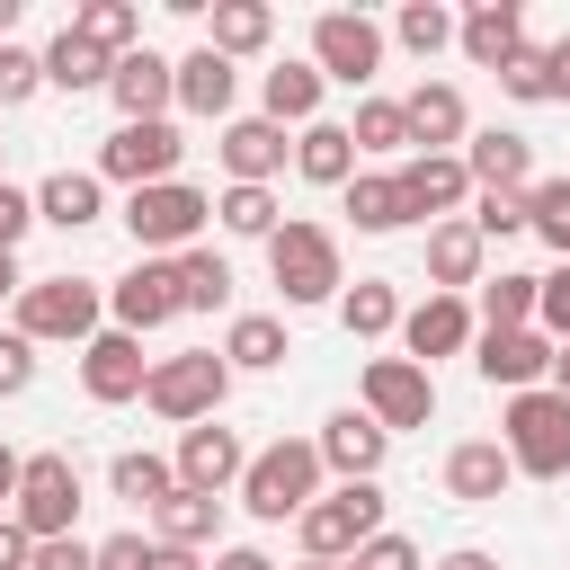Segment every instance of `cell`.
Returning a JSON list of instances; mask_svg holds the SVG:
<instances>
[{
    "instance_id": "1",
    "label": "cell",
    "mask_w": 570,
    "mask_h": 570,
    "mask_svg": "<svg viewBox=\"0 0 570 570\" xmlns=\"http://www.w3.org/2000/svg\"><path fill=\"white\" fill-rule=\"evenodd\" d=\"M9 312H18L9 330L36 338V347H45V338L89 347V338L107 330V285H98V276H71V267H62V276H27V294H18Z\"/></svg>"
},
{
    "instance_id": "2",
    "label": "cell",
    "mask_w": 570,
    "mask_h": 570,
    "mask_svg": "<svg viewBox=\"0 0 570 570\" xmlns=\"http://www.w3.org/2000/svg\"><path fill=\"white\" fill-rule=\"evenodd\" d=\"M223 401H232V365H223V347L151 356V383H142V410H151V419H169V428H205V419H223Z\"/></svg>"
},
{
    "instance_id": "3",
    "label": "cell",
    "mask_w": 570,
    "mask_h": 570,
    "mask_svg": "<svg viewBox=\"0 0 570 570\" xmlns=\"http://www.w3.org/2000/svg\"><path fill=\"white\" fill-rule=\"evenodd\" d=\"M321 445L312 436H276V445H258L249 454V472H240V508L258 517V525H285V517H303L312 499H321Z\"/></svg>"
},
{
    "instance_id": "4",
    "label": "cell",
    "mask_w": 570,
    "mask_h": 570,
    "mask_svg": "<svg viewBox=\"0 0 570 570\" xmlns=\"http://www.w3.org/2000/svg\"><path fill=\"white\" fill-rule=\"evenodd\" d=\"M214 223V196L187 187V178H160V187H134L125 196V232H134V258H187Z\"/></svg>"
},
{
    "instance_id": "5",
    "label": "cell",
    "mask_w": 570,
    "mask_h": 570,
    "mask_svg": "<svg viewBox=\"0 0 570 570\" xmlns=\"http://www.w3.org/2000/svg\"><path fill=\"white\" fill-rule=\"evenodd\" d=\"M267 285H276L285 303H338V294H347L338 232H330V223L285 214V223H276V240H267Z\"/></svg>"
},
{
    "instance_id": "6",
    "label": "cell",
    "mask_w": 570,
    "mask_h": 570,
    "mask_svg": "<svg viewBox=\"0 0 570 570\" xmlns=\"http://www.w3.org/2000/svg\"><path fill=\"white\" fill-rule=\"evenodd\" d=\"M499 445H508V463H517L525 481H561V472H570V401H561L552 383H543V392H508Z\"/></svg>"
},
{
    "instance_id": "7",
    "label": "cell",
    "mask_w": 570,
    "mask_h": 570,
    "mask_svg": "<svg viewBox=\"0 0 570 570\" xmlns=\"http://www.w3.org/2000/svg\"><path fill=\"white\" fill-rule=\"evenodd\" d=\"M294 534H303V561H356L383 534V490L374 481H338L294 517Z\"/></svg>"
},
{
    "instance_id": "8",
    "label": "cell",
    "mask_w": 570,
    "mask_h": 570,
    "mask_svg": "<svg viewBox=\"0 0 570 570\" xmlns=\"http://www.w3.org/2000/svg\"><path fill=\"white\" fill-rule=\"evenodd\" d=\"M312 71L338 80V89H365L383 71V27L365 9H321L312 18Z\"/></svg>"
},
{
    "instance_id": "9",
    "label": "cell",
    "mask_w": 570,
    "mask_h": 570,
    "mask_svg": "<svg viewBox=\"0 0 570 570\" xmlns=\"http://www.w3.org/2000/svg\"><path fill=\"white\" fill-rule=\"evenodd\" d=\"M356 410H365L383 436H401V428H428V419H436V383H428V365H410V356H374L365 383H356Z\"/></svg>"
},
{
    "instance_id": "10",
    "label": "cell",
    "mask_w": 570,
    "mask_h": 570,
    "mask_svg": "<svg viewBox=\"0 0 570 570\" xmlns=\"http://www.w3.org/2000/svg\"><path fill=\"white\" fill-rule=\"evenodd\" d=\"M9 517H18L36 543L71 534V517H80V463H71V454H27V481H18V499H9Z\"/></svg>"
},
{
    "instance_id": "11",
    "label": "cell",
    "mask_w": 570,
    "mask_h": 570,
    "mask_svg": "<svg viewBox=\"0 0 570 570\" xmlns=\"http://www.w3.org/2000/svg\"><path fill=\"white\" fill-rule=\"evenodd\" d=\"M178 160H187L178 125H116L98 142V178L107 187H160V178H178Z\"/></svg>"
},
{
    "instance_id": "12",
    "label": "cell",
    "mask_w": 570,
    "mask_h": 570,
    "mask_svg": "<svg viewBox=\"0 0 570 570\" xmlns=\"http://www.w3.org/2000/svg\"><path fill=\"white\" fill-rule=\"evenodd\" d=\"M169 321H178V267H169V258H134V267L107 285V330L151 338V330H169Z\"/></svg>"
},
{
    "instance_id": "13",
    "label": "cell",
    "mask_w": 570,
    "mask_h": 570,
    "mask_svg": "<svg viewBox=\"0 0 570 570\" xmlns=\"http://www.w3.org/2000/svg\"><path fill=\"white\" fill-rule=\"evenodd\" d=\"M142 383H151V356H142V338H134V330H98V338L80 347V392H89L98 410L142 401Z\"/></svg>"
},
{
    "instance_id": "14",
    "label": "cell",
    "mask_w": 570,
    "mask_h": 570,
    "mask_svg": "<svg viewBox=\"0 0 570 570\" xmlns=\"http://www.w3.org/2000/svg\"><path fill=\"white\" fill-rule=\"evenodd\" d=\"M472 365H481V383H499V392H543V383H552V338H543V330H481V338H472Z\"/></svg>"
},
{
    "instance_id": "15",
    "label": "cell",
    "mask_w": 570,
    "mask_h": 570,
    "mask_svg": "<svg viewBox=\"0 0 570 570\" xmlns=\"http://www.w3.org/2000/svg\"><path fill=\"white\" fill-rule=\"evenodd\" d=\"M107 98H116V116H125V125H169V107H178V62L142 45V53H125V62H116Z\"/></svg>"
},
{
    "instance_id": "16",
    "label": "cell",
    "mask_w": 570,
    "mask_h": 570,
    "mask_svg": "<svg viewBox=\"0 0 570 570\" xmlns=\"http://www.w3.org/2000/svg\"><path fill=\"white\" fill-rule=\"evenodd\" d=\"M214 160H223L232 187H276V169L294 160V142H285V125H267V116H232L223 142H214Z\"/></svg>"
},
{
    "instance_id": "17",
    "label": "cell",
    "mask_w": 570,
    "mask_h": 570,
    "mask_svg": "<svg viewBox=\"0 0 570 570\" xmlns=\"http://www.w3.org/2000/svg\"><path fill=\"white\" fill-rule=\"evenodd\" d=\"M481 330H472V303L463 294H428V303H410L401 312V356L410 365H436V356H463Z\"/></svg>"
},
{
    "instance_id": "18",
    "label": "cell",
    "mask_w": 570,
    "mask_h": 570,
    "mask_svg": "<svg viewBox=\"0 0 570 570\" xmlns=\"http://www.w3.org/2000/svg\"><path fill=\"white\" fill-rule=\"evenodd\" d=\"M178 490H205V499H223V490H240V472H249V454H240V436L232 428H178Z\"/></svg>"
},
{
    "instance_id": "19",
    "label": "cell",
    "mask_w": 570,
    "mask_h": 570,
    "mask_svg": "<svg viewBox=\"0 0 570 570\" xmlns=\"http://www.w3.org/2000/svg\"><path fill=\"white\" fill-rule=\"evenodd\" d=\"M401 196H410V214L454 223V214L472 205V169H463V151H410V160H401Z\"/></svg>"
},
{
    "instance_id": "20",
    "label": "cell",
    "mask_w": 570,
    "mask_h": 570,
    "mask_svg": "<svg viewBox=\"0 0 570 570\" xmlns=\"http://www.w3.org/2000/svg\"><path fill=\"white\" fill-rule=\"evenodd\" d=\"M454 45H463L472 71H508L517 45H525V9H517V0H472L463 27H454Z\"/></svg>"
},
{
    "instance_id": "21",
    "label": "cell",
    "mask_w": 570,
    "mask_h": 570,
    "mask_svg": "<svg viewBox=\"0 0 570 570\" xmlns=\"http://www.w3.org/2000/svg\"><path fill=\"white\" fill-rule=\"evenodd\" d=\"M312 445H321V463H330L338 481H374V472H383V454H392V436H383L365 410H330Z\"/></svg>"
},
{
    "instance_id": "22",
    "label": "cell",
    "mask_w": 570,
    "mask_h": 570,
    "mask_svg": "<svg viewBox=\"0 0 570 570\" xmlns=\"http://www.w3.org/2000/svg\"><path fill=\"white\" fill-rule=\"evenodd\" d=\"M508 481H517V463H508L499 436H463V445L445 454V499H454V508H499Z\"/></svg>"
},
{
    "instance_id": "23",
    "label": "cell",
    "mask_w": 570,
    "mask_h": 570,
    "mask_svg": "<svg viewBox=\"0 0 570 570\" xmlns=\"http://www.w3.org/2000/svg\"><path fill=\"white\" fill-rule=\"evenodd\" d=\"M401 107H410V142H419V151H463V142H472V107H463L454 80H419Z\"/></svg>"
},
{
    "instance_id": "24",
    "label": "cell",
    "mask_w": 570,
    "mask_h": 570,
    "mask_svg": "<svg viewBox=\"0 0 570 570\" xmlns=\"http://www.w3.org/2000/svg\"><path fill=\"white\" fill-rule=\"evenodd\" d=\"M481 267H490V240L472 232V214L428 223V294H463V285H481Z\"/></svg>"
},
{
    "instance_id": "25",
    "label": "cell",
    "mask_w": 570,
    "mask_h": 570,
    "mask_svg": "<svg viewBox=\"0 0 570 570\" xmlns=\"http://www.w3.org/2000/svg\"><path fill=\"white\" fill-rule=\"evenodd\" d=\"M321 98H330V80L312 71V53L258 71V116H267V125H294V134H303V125H321Z\"/></svg>"
},
{
    "instance_id": "26",
    "label": "cell",
    "mask_w": 570,
    "mask_h": 570,
    "mask_svg": "<svg viewBox=\"0 0 570 570\" xmlns=\"http://www.w3.org/2000/svg\"><path fill=\"white\" fill-rule=\"evenodd\" d=\"M232 98H240V71H232L214 45H196V53L178 62V116H214V125H232Z\"/></svg>"
},
{
    "instance_id": "27",
    "label": "cell",
    "mask_w": 570,
    "mask_h": 570,
    "mask_svg": "<svg viewBox=\"0 0 570 570\" xmlns=\"http://www.w3.org/2000/svg\"><path fill=\"white\" fill-rule=\"evenodd\" d=\"M463 169H472V196H481V187L525 196V187H534V142H525V134H472V142H463Z\"/></svg>"
},
{
    "instance_id": "28",
    "label": "cell",
    "mask_w": 570,
    "mask_h": 570,
    "mask_svg": "<svg viewBox=\"0 0 570 570\" xmlns=\"http://www.w3.org/2000/svg\"><path fill=\"white\" fill-rule=\"evenodd\" d=\"M356 160H365V151H356V134H347V125H330V116L294 134V169H303L312 187H347V178H356Z\"/></svg>"
},
{
    "instance_id": "29",
    "label": "cell",
    "mask_w": 570,
    "mask_h": 570,
    "mask_svg": "<svg viewBox=\"0 0 570 570\" xmlns=\"http://www.w3.org/2000/svg\"><path fill=\"white\" fill-rule=\"evenodd\" d=\"M98 214H107V178H98V169H53V178L36 187V223L80 232V223H98Z\"/></svg>"
},
{
    "instance_id": "30",
    "label": "cell",
    "mask_w": 570,
    "mask_h": 570,
    "mask_svg": "<svg viewBox=\"0 0 570 570\" xmlns=\"http://www.w3.org/2000/svg\"><path fill=\"white\" fill-rule=\"evenodd\" d=\"M338 196H347V223H356V232H401V223H419L410 196H401V169H356Z\"/></svg>"
},
{
    "instance_id": "31",
    "label": "cell",
    "mask_w": 570,
    "mask_h": 570,
    "mask_svg": "<svg viewBox=\"0 0 570 570\" xmlns=\"http://www.w3.org/2000/svg\"><path fill=\"white\" fill-rule=\"evenodd\" d=\"M223 534V499H205V490H169L160 508H151V543H178V552H205Z\"/></svg>"
},
{
    "instance_id": "32",
    "label": "cell",
    "mask_w": 570,
    "mask_h": 570,
    "mask_svg": "<svg viewBox=\"0 0 570 570\" xmlns=\"http://www.w3.org/2000/svg\"><path fill=\"white\" fill-rule=\"evenodd\" d=\"M294 347H285V321L276 312H232V330H223V365L232 374H267V365H285Z\"/></svg>"
},
{
    "instance_id": "33",
    "label": "cell",
    "mask_w": 570,
    "mask_h": 570,
    "mask_svg": "<svg viewBox=\"0 0 570 570\" xmlns=\"http://www.w3.org/2000/svg\"><path fill=\"white\" fill-rule=\"evenodd\" d=\"M71 36H89L107 62H125V53H142V9L134 0H80L71 9Z\"/></svg>"
},
{
    "instance_id": "34",
    "label": "cell",
    "mask_w": 570,
    "mask_h": 570,
    "mask_svg": "<svg viewBox=\"0 0 570 570\" xmlns=\"http://www.w3.org/2000/svg\"><path fill=\"white\" fill-rule=\"evenodd\" d=\"M267 36H276V9H258V0H214V18H205V45H214L223 62L267 53Z\"/></svg>"
},
{
    "instance_id": "35",
    "label": "cell",
    "mask_w": 570,
    "mask_h": 570,
    "mask_svg": "<svg viewBox=\"0 0 570 570\" xmlns=\"http://www.w3.org/2000/svg\"><path fill=\"white\" fill-rule=\"evenodd\" d=\"M107 80H116V62H107V53L89 45V36H71V27H62V36L45 45V89L80 98V89H107Z\"/></svg>"
},
{
    "instance_id": "36",
    "label": "cell",
    "mask_w": 570,
    "mask_h": 570,
    "mask_svg": "<svg viewBox=\"0 0 570 570\" xmlns=\"http://www.w3.org/2000/svg\"><path fill=\"white\" fill-rule=\"evenodd\" d=\"M338 330H347V338H392V330H401V285L356 276V285L338 294Z\"/></svg>"
},
{
    "instance_id": "37",
    "label": "cell",
    "mask_w": 570,
    "mask_h": 570,
    "mask_svg": "<svg viewBox=\"0 0 570 570\" xmlns=\"http://www.w3.org/2000/svg\"><path fill=\"white\" fill-rule=\"evenodd\" d=\"M169 267H178V312H223V303H232V258H223V249L196 240V249L169 258Z\"/></svg>"
},
{
    "instance_id": "38",
    "label": "cell",
    "mask_w": 570,
    "mask_h": 570,
    "mask_svg": "<svg viewBox=\"0 0 570 570\" xmlns=\"http://www.w3.org/2000/svg\"><path fill=\"white\" fill-rule=\"evenodd\" d=\"M107 490H116L125 508H142V517H151V508L178 490V463H169V454H116V463H107Z\"/></svg>"
},
{
    "instance_id": "39",
    "label": "cell",
    "mask_w": 570,
    "mask_h": 570,
    "mask_svg": "<svg viewBox=\"0 0 570 570\" xmlns=\"http://www.w3.org/2000/svg\"><path fill=\"white\" fill-rule=\"evenodd\" d=\"M214 214H223L232 240H276V223H285V214H276V187H223Z\"/></svg>"
},
{
    "instance_id": "40",
    "label": "cell",
    "mask_w": 570,
    "mask_h": 570,
    "mask_svg": "<svg viewBox=\"0 0 570 570\" xmlns=\"http://www.w3.org/2000/svg\"><path fill=\"white\" fill-rule=\"evenodd\" d=\"M534 294H543V276H490L481 285V330H534Z\"/></svg>"
},
{
    "instance_id": "41",
    "label": "cell",
    "mask_w": 570,
    "mask_h": 570,
    "mask_svg": "<svg viewBox=\"0 0 570 570\" xmlns=\"http://www.w3.org/2000/svg\"><path fill=\"white\" fill-rule=\"evenodd\" d=\"M525 232H534L552 258H570V178H534V187H525Z\"/></svg>"
},
{
    "instance_id": "42",
    "label": "cell",
    "mask_w": 570,
    "mask_h": 570,
    "mask_svg": "<svg viewBox=\"0 0 570 570\" xmlns=\"http://www.w3.org/2000/svg\"><path fill=\"white\" fill-rule=\"evenodd\" d=\"M454 27H463V18H454V9H436V0H401V18H392V36H401L419 62H436V53L454 45Z\"/></svg>"
},
{
    "instance_id": "43",
    "label": "cell",
    "mask_w": 570,
    "mask_h": 570,
    "mask_svg": "<svg viewBox=\"0 0 570 570\" xmlns=\"http://www.w3.org/2000/svg\"><path fill=\"white\" fill-rule=\"evenodd\" d=\"M347 134H356V151H374V160H383V151H410V107H401V98H356V125H347Z\"/></svg>"
},
{
    "instance_id": "44",
    "label": "cell",
    "mask_w": 570,
    "mask_h": 570,
    "mask_svg": "<svg viewBox=\"0 0 570 570\" xmlns=\"http://www.w3.org/2000/svg\"><path fill=\"white\" fill-rule=\"evenodd\" d=\"M499 89H508L517 107H552V45H534V36H525V45H517V62L499 71Z\"/></svg>"
},
{
    "instance_id": "45",
    "label": "cell",
    "mask_w": 570,
    "mask_h": 570,
    "mask_svg": "<svg viewBox=\"0 0 570 570\" xmlns=\"http://www.w3.org/2000/svg\"><path fill=\"white\" fill-rule=\"evenodd\" d=\"M45 89V53H27V45H0V116L9 107H27Z\"/></svg>"
},
{
    "instance_id": "46",
    "label": "cell",
    "mask_w": 570,
    "mask_h": 570,
    "mask_svg": "<svg viewBox=\"0 0 570 570\" xmlns=\"http://www.w3.org/2000/svg\"><path fill=\"white\" fill-rule=\"evenodd\" d=\"M472 232H481V240H508V232H525V196H508V187H481V196H472Z\"/></svg>"
},
{
    "instance_id": "47",
    "label": "cell",
    "mask_w": 570,
    "mask_h": 570,
    "mask_svg": "<svg viewBox=\"0 0 570 570\" xmlns=\"http://www.w3.org/2000/svg\"><path fill=\"white\" fill-rule=\"evenodd\" d=\"M534 330H543L552 347H570V258L543 276V294H534Z\"/></svg>"
},
{
    "instance_id": "48",
    "label": "cell",
    "mask_w": 570,
    "mask_h": 570,
    "mask_svg": "<svg viewBox=\"0 0 570 570\" xmlns=\"http://www.w3.org/2000/svg\"><path fill=\"white\" fill-rule=\"evenodd\" d=\"M36 383V338H18V330H0V401H18Z\"/></svg>"
},
{
    "instance_id": "49",
    "label": "cell",
    "mask_w": 570,
    "mask_h": 570,
    "mask_svg": "<svg viewBox=\"0 0 570 570\" xmlns=\"http://www.w3.org/2000/svg\"><path fill=\"white\" fill-rule=\"evenodd\" d=\"M347 570H428V561H419V543H410V534H374Z\"/></svg>"
},
{
    "instance_id": "50",
    "label": "cell",
    "mask_w": 570,
    "mask_h": 570,
    "mask_svg": "<svg viewBox=\"0 0 570 570\" xmlns=\"http://www.w3.org/2000/svg\"><path fill=\"white\" fill-rule=\"evenodd\" d=\"M151 561H160L151 534H107V543H98V570H151Z\"/></svg>"
},
{
    "instance_id": "51",
    "label": "cell",
    "mask_w": 570,
    "mask_h": 570,
    "mask_svg": "<svg viewBox=\"0 0 570 570\" xmlns=\"http://www.w3.org/2000/svg\"><path fill=\"white\" fill-rule=\"evenodd\" d=\"M27 570H98V543H80V534H53V543H36V561Z\"/></svg>"
},
{
    "instance_id": "52",
    "label": "cell",
    "mask_w": 570,
    "mask_h": 570,
    "mask_svg": "<svg viewBox=\"0 0 570 570\" xmlns=\"http://www.w3.org/2000/svg\"><path fill=\"white\" fill-rule=\"evenodd\" d=\"M27 232H36V196H27V187H9V178H0V249H18V240H27Z\"/></svg>"
},
{
    "instance_id": "53",
    "label": "cell",
    "mask_w": 570,
    "mask_h": 570,
    "mask_svg": "<svg viewBox=\"0 0 570 570\" xmlns=\"http://www.w3.org/2000/svg\"><path fill=\"white\" fill-rule=\"evenodd\" d=\"M27 561H36V534L18 517H0V570H27Z\"/></svg>"
},
{
    "instance_id": "54",
    "label": "cell",
    "mask_w": 570,
    "mask_h": 570,
    "mask_svg": "<svg viewBox=\"0 0 570 570\" xmlns=\"http://www.w3.org/2000/svg\"><path fill=\"white\" fill-rule=\"evenodd\" d=\"M214 570H276V561H267L258 543H223V552H214Z\"/></svg>"
},
{
    "instance_id": "55",
    "label": "cell",
    "mask_w": 570,
    "mask_h": 570,
    "mask_svg": "<svg viewBox=\"0 0 570 570\" xmlns=\"http://www.w3.org/2000/svg\"><path fill=\"white\" fill-rule=\"evenodd\" d=\"M18 481H27V454H18V445H0V517H9V499H18Z\"/></svg>"
},
{
    "instance_id": "56",
    "label": "cell",
    "mask_w": 570,
    "mask_h": 570,
    "mask_svg": "<svg viewBox=\"0 0 570 570\" xmlns=\"http://www.w3.org/2000/svg\"><path fill=\"white\" fill-rule=\"evenodd\" d=\"M436 570H499V561H490V552H481V543H454V552H445V561H436Z\"/></svg>"
},
{
    "instance_id": "57",
    "label": "cell",
    "mask_w": 570,
    "mask_h": 570,
    "mask_svg": "<svg viewBox=\"0 0 570 570\" xmlns=\"http://www.w3.org/2000/svg\"><path fill=\"white\" fill-rule=\"evenodd\" d=\"M552 107H570V36L552 45Z\"/></svg>"
},
{
    "instance_id": "58",
    "label": "cell",
    "mask_w": 570,
    "mask_h": 570,
    "mask_svg": "<svg viewBox=\"0 0 570 570\" xmlns=\"http://www.w3.org/2000/svg\"><path fill=\"white\" fill-rule=\"evenodd\" d=\"M27 294V276H18V249H0V303H18Z\"/></svg>"
},
{
    "instance_id": "59",
    "label": "cell",
    "mask_w": 570,
    "mask_h": 570,
    "mask_svg": "<svg viewBox=\"0 0 570 570\" xmlns=\"http://www.w3.org/2000/svg\"><path fill=\"white\" fill-rule=\"evenodd\" d=\"M151 570H214V561H205V552H178V543H160V561H151Z\"/></svg>"
},
{
    "instance_id": "60",
    "label": "cell",
    "mask_w": 570,
    "mask_h": 570,
    "mask_svg": "<svg viewBox=\"0 0 570 570\" xmlns=\"http://www.w3.org/2000/svg\"><path fill=\"white\" fill-rule=\"evenodd\" d=\"M552 392L570 401V347H552Z\"/></svg>"
},
{
    "instance_id": "61",
    "label": "cell",
    "mask_w": 570,
    "mask_h": 570,
    "mask_svg": "<svg viewBox=\"0 0 570 570\" xmlns=\"http://www.w3.org/2000/svg\"><path fill=\"white\" fill-rule=\"evenodd\" d=\"M9 27H18V0H0V45H9Z\"/></svg>"
},
{
    "instance_id": "62",
    "label": "cell",
    "mask_w": 570,
    "mask_h": 570,
    "mask_svg": "<svg viewBox=\"0 0 570 570\" xmlns=\"http://www.w3.org/2000/svg\"><path fill=\"white\" fill-rule=\"evenodd\" d=\"M294 570H347V561H294Z\"/></svg>"
}]
</instances>
